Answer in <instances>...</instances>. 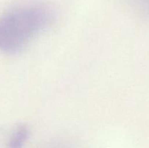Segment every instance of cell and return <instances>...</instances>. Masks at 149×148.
I'll return each mask as SVG.
<instances>
[{
  "mask_svg": "<svg viewBox=\"0 0 149 148\" xmlns=\"http://www.w3.org/2000/svg\"><path fill=\"white\" fill-rule=\"evenodd\" d=\"M49 7L28 3L12 7L0 15V52L13 55L21 52L53 21Z\"/></svg>",
  "mask_w": 149,
  "mask_h": 148,
  "instance_id": "6da1fadb",
  "label": "cell"
},
{
  "mask_svg": "<svg viewBox=\"0 0 149 148\" xmlns=\"http://www.w3.org/2000/svg\"><path fill=\"white\" fill-rule=\"evenodd\" d=\"M29 133V126L21 122L0 126V148H23Z\"/></svg>",
  "mask_w": 149,
  "mask_h": 148,
  "instance_id": "7a4b0ae2",
  "label": "cell"
}]
</instances>
